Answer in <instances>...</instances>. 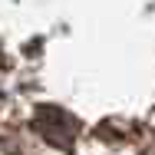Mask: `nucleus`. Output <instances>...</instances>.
Segmentation results:
<instances>
[{
	"label": "nucleus",
	"mask_w": 155,
	"mask_h": 155,
	"mask_svg": "<svg viewBox=\"0 0 155 155\" xmlns=\"http://www.w3.org/2000/svg\"><path fill=\"white\" fill-rule=\"evenodd\" d=\"M33 129L40 132L43 142H50L53 149H73L76 135H79V119L73 112H66L60 106H36L33 112Z\"/></svg>",
	"instance_id": "obj_1"
}]
</instances>
